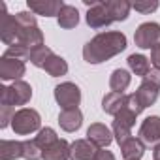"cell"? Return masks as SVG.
I'll return each mask as SVG.
<instances>
[{"label":"cell","mask_w":160,"mask_h":160,"mask_svg":"<svg viewBox=\"0 0 160 160\" xmlns=\"http://www.w3.org/2000/svg\"><path fill=\"white\" fill-rule=\"evenodd\" d=\"M2 15H0V40L8 49L4 51L6 57H17L27 60L28 53L43 45V32L36 23V15L32 12H19L15 15L8 13L6 4H0Z\"/></svg>","instance_id":"6da1fadb"},{"label":"cell","mask_w":160,"mask_h":160,"mask_svg":"<svg viewBox=\"0 0 160 160\" xmlns=\"http://www.w3.org/2000/svg\"><path fill=\"white\" fill-rule=\"evenodd\" d=\"M126 49V36L122 32H100L92 40H89L83 47V58L89 64H100L109 60Z\"/></svg>","instance_id":"7a4b0ae2"},{"label":"cell","mask_w":160,"mask_h":160,"mask_svg":"<svg viewBox=\"0 0 160 160\" xmlns=\"http://www.w3.org/2000/svg\"><path fill=\"white\" fill-rule=\"evenodd\" d=\"M158 92H160V70H154V68H152V70L143 77L141 85L138 87V91H136L134 94H136L139 106H141L143 109H147V108H151V106L156 102Z\"/></svg>","instance_id":"3957f363"},{"label":"cell","mask_w":160,"mask_h":160,"mask_svg":"<svg viewBox=\"0 0 160 160\" xmlns=\"http://www.w3.org/2000/svg\"><path fill=\"white\" fill-rule=\"evenodd\" d=\"M40 126H42V117L32 108H21L19 111H15L12 121V128L17 136H28L32 132H40L42 130Z\"/></svg>","instance_id":"277c9868"},{"label":"cell","mask_w":160,"mask_h":160,"mask_svg":"<svg viewBox=\"0 0 160 160\" xmlns=\"http://www.w3.org/2000/svg\"><path fill=\"white\" fill-rule=\"evenodd\" d=\"M32 98V87L27 81H15L0 89V104L2 106H25Z\"/></svg>","instance_id":"5b68a950"},{"label":"cell","mask_w":160,"mask_h":160,"mask_svg":"<svg viewBox=\"0 0 160 160\" xmlns=\"http://www.w3.org/2000/svg\"><path fill=\"white\" fill-rule=\"evenodd\" d=\"M136 117H138V113L132 111L130 108H126V104L115 115V121H113V136L119 141V145L122 141H126L128 138H132V128L136 124Z\"/></svg>","instance_id":"8992f818"},{"label":"cell","mask_w":160,"mask_h":160,"mask_svg":"<svg viewBox=\"0 0 160 160\" xmlns=\"http://www.w3.org/2000/svg\"><path fill=\"white\" fill-rule=\"evenodd\" d=\"M134 42L141 49H154L160 43V25L158 23H141L134 32Z\"/></svg>","instance_id":"52a82bcc"},{"label":"cell","mask_w":160,"mask_h":160,"mask_svg":"<svg viewBox=\"0 0 160 160\" xmlns=\"http://www.w3.org/2000/svg\"><path fill=\"white\" fill-rule=\"evenodd\" d=\"M55 100L62 109H73L81 102V91L75 83H60L55 87Z\"/></svg>","instance_id":"ba28073f"},{"label":"cell","mask_w":160,"mask_h":160,"mask_svg":"<svg viewBox=\"0 0 160 160\" xmlns=\"http://www.w3.org/2000/svg\"><path fill=\"white\" fill-rule=\"evenodd\" d=\"M113 21L111 12L108 8V0H102V2H92L87 10V25L91 28H104L109 27Z\"/></svg>","instance_id":"9c48e42d"},{"label":"cell","mask_w":160,"mask_h":160,"mask_svg":"<svg viewBox=\"0 0 160 160\" xmlns=\"http://www.w3.org/2000/svg\"><path fill=\"white\" fill-rule=\"evenodd\" d=\"M25 72H27V66H25L23 58L2 55V58H0V77H2L4 81H13V83L21 81Z\"/></svg>","instance_id":"30bf717a"},{"label":"cell","mask_w":160,"mask_h":160,"mask_svg":"<svg viewBox=\"0 0 160 160\" xmlns=\"http://www.w3.org/2000/svg\"><path fill=\"white\" fill-rule=\"evenodd\" d=\"M87 139H89L96 149H106V147H109L111 141H113V132H111L106 124L94 122V124H91V126L87 128Z\"/></svg>","instance_id":"8fae6325"},{"label":"cell","mask_w":160,"mask_h":160,"mask_svg":"<svg viewBox=\"0 0 160 160\" xmlns=\"http://www.w3.org/2000/svg\"><path fill=\"white\" fill-rule=\"evenodd\" d=\"M28 10L34 15H43V17H58L60 10L64 8L62 0H28L27 2Z\"/></svg>","instance_id":"7c38bea8"},{"label":"cell","mask_w":160,"mask_h":160,"mask_svg":"<svg viewBox=\"0 0 160 160\" xmlns=\"http://www.w3.org/2000/svg\"><path fill=\"white\" fill-rule=\"evenodd\" d=\"M138 136H139V139H141L143 143L156 145V143L160 141V117H158V115L147 117V119L141 122Z\"/></svg>","instance_id":"4fadbf2b"},{"label":"cell","mask_w":160,"mask_h":160,"mask_svg":"<svg viewBox=\"0 0 160 160\" xmlns=\"http://www.w3.org/2000/svg\"><path fill=\"white\" fill-rule=\"evenodd\" d=\"M58 124L64 132H75L83 124V113L79 108L73 109H62L58 113Z\"/></svg>","instance_id":"5bb4252c"},{"label":"cell","mask_w":160,"mask_h":160,"mask_svg":"<svg viewBox=\"0 0 160 160\" xmlns=\"http://www.w3.org/2000/svg\"><path fill=\"white\" fill-rule=\"evenodd\" d=\"M98 149L89 139H75L70 145V160H94Z\"/></svg>","instance_id":"9a60e30c"},{"label":"cell","mask_w":160,"mask_h":160,"mask_svg":"<svg viewBox=\"0 0 160 160\" xmlns=\"http://www.w3.org/2000/svg\"><path fill=\"white\" fill-rule=\"evenodd\" d=\"M70 145L66 139H58L42 152V160H70Z\"/></svg>","instance_id":"2e32d148"},{"label":"cell","mask_w":160,"mask_h":160,"mask_svg":"<svg viewBox=\"0 0 160 160\" xmlns=\"http://www.w3.org/2000/svg\"><path fill=\"white\" fill-rule=\"evenodd\" d=\"M121 152L124 160H139L145 152V143L139 138H128L121 143Z\"/></svg>","instance_id":"e0dca14e"},{"label":"cell","mask_w":160,"mask_h":160,"mask_svg":"<svg viewBox=\"0 0 160 160\" xmlns=\"http://www.w3.org/2000/svg\"><path fill=\"white\" fill-rule=\"evenodd\" d=\"M130 81H132L130 72L124 70V68H117V70H113V73H111V77H109V89H111V92H121V94H124V91L128 89Z\"/></svg>","instance_id":"ac0fdd59"},{"label":"cell","mask_w":160,"mask_h":160,"mask_svg":"<svg viewBox=\"0 0 160 160\" xmlns=\"http://www.w3.org/2000/svg\"><path fill=\"white\" fill-rule=\"evenodd\" d=\"M42 70H45L51 77H60V75H66V73H68V62H66L62 57L51 53V55L47 57V60L43 62Z\"/></svg>","instance_id":"d6986e66"},{"label":"cell","mask_w":160,"mask_h":160,"mask_svg":"<svg viewBox=\"0 0 160 160\" xmlns=\"http://www.w3.org/2000/svg\"><path fill=\"white\" fill-rule=\"evenodd\" d=\"M126 104V94H121V92H108L102 100V109L108 113V115H117Z\"/></svg>","instance_id":"ffe728a7"},{"label":"cell","mask_w":160,"mask_h":160,"mask_svg":"<svg viewBox=\"0 0 160 160\" xmlns=\"http://www.w3.org/2000/svg\"><path fill=\"white\" fill-rule=\"evenodd\" d=\"M23 158V141L2 139L0 141V160H15Z\"/></svg>","instance_id":"44dd1931"},{"label":"cell","mask_w":160,"mask_h":160,"mask_svg":"<svg viewBox=\"0 0 160 160\" xmlns=\"http://www.w3.org/2000/svg\"><path fill=\"white\" fill-rule=\"evenodd\" d=\"M57 19H58V27L60 28H73L79 23V12H77V8H73L70 4H64V8L60 10Z\"/></svg>","instance_id":"7402d4cb"},{"label":"cell","mask_w":160,"mask_h":160,"mask_svg":"<svg viewBox=\"0 0 160 160\" xmlns=\"http://www.w3.org/2000/svg\"><path fill=\"white\" fill-rule=\"evenodd\" d=\"M108 8H109V12H111L113 21H124V19H128V15H130L132 4L126 2V0H108Z\"/></svg>","instance_id":"603a6c76"},{"label":"cell","mask_w":160,"mask_h":160,"mask_svg":"<svg viewBox=\"0 0 160 160\" xmlns=\"http://www.w3.org/2000/svg\"><path fill=\"white\" fill-rule=\"evenodd\" d=\"M128 66H130V70L136 73V75H139V77H145L149 72H151V64H149V58L147 57H143V55H130L128 57Z\"/></svg>","instance_id":"cb8c5ba5"},{"label":"cell","mask_w":160,"mask_h":160,"mask_svg":"<svg viewBox=\"0 0 160 160\" xmlns=\"http://www.w3.org/2000/svg\"><path fill=\"white\" fill-rule=\"evenodd\" d=\"M34 141L38 143V147H40L42 152H43V149H47L49 145H53L55 141H58V136H57V132H55L53 128L45 126V128H42V130L38 132V136L34 138Z\"/></svg>","instance_id":"d4e9b609"},{"label":"cell","mask_w":160,"mask_h":160,"mask_svg":"<svg viewBox=\"0 0 160 160\" xmlns=\"http://www.w3.org/2000/svg\"><path fill=\"white\" fill-rule=\"evenodd\" d=\"M51 53H53V51H51L47 45H38V47H34V49L28 53L27 60H30L36 68H42V66H43V62L47 60V57H49Z\"/></svg>","instance_id":"484cf974"},{"label":"cell","mask_w":160,"mask_h":160,"mask_svg":"<svg viewBox=\"0 0 160 160\" xmlns=\"http://www.w3.org/2000/svg\"><path fill=\"white\" fill-rule=\"evenodd\" d=\"M23 158L25 160H42V149L34 139L23 141Z\"/></svg>","instance_id":"4316f807"},{"label":"cell","mask_w":160,"mask_h":160,"mask_svg":"<svg viewBox=\"0 0 160 160\" xmlns=\"http://www.w3.org/2000/svg\"><path fill=\"white\" fill-rule=\"evenodd\" d=\"M132 8L139 13H152L154 10H158V0H145V2H134Z\"/></svg>","instance_id":"83f0119b"},{"label":"cell","mask_w":160,"mask_h":160,"mask_svg":"<svg viewBox=\"0 0 160 160\" xmlns=\"http://www.w3.org/2000/svg\"><path fill=\"white\" fill-rule=\"evenodd\" d=\"M13 115L15 111L12 106H0V128H6L8 124H12Z\"/></svg>","instance_id":"f1b7e54d"},{"label":"cell","mask_w":160,"mask_h":160,"mask_svg":"<svg viewBox=\"0 0 160 160\" xmlns=\"http://www.w3.org/2000/svg\"><path fill=\"white\" fill-rule=\"evenodd\" d=\"M151 64L154 66V70H160V43L151 49Z\"/></svg>","instance_id":"f546056e"},{"label":"cell","mask_w":160,"mask_h":160,"mask_svg":"<svg viewBox=\"0 0 160 160\" xmlns=\"http://www.w3.org/2000/svg\"><path fill=\"white\" fill-rule=\"evenodd\" d=\"M94 160H115V154L111 151H106V149H98Z\"/></svg>","instance_id":"4dcf8cb0"},{"label":"cell","mask_w":160,"mask_h":160,"mask_svg":"<svg viewBox=\"0 0 160 160\" xmlns=\"http://www.w3.org/2000/svg\"><path fill=\"white\" fill-rule=\"evenodd\" d=\"M152 160H160V143L154 145V149H152Z\"/></svg>","instance_id":"1f68e13d"}]
</instances>
